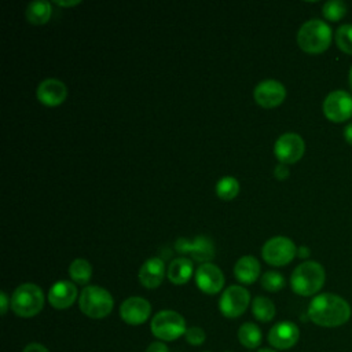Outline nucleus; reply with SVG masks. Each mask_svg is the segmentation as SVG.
<instances>
[{"mask_svg":"<svg viewBox=\"0 0 352 352\" xmlns=\"http://www.w3.org/2000/svg\"><path fill=\"white\" fill-rule=\"evenodd\" d=\"M226 352H230V351H226Z\"/></svg>","mask_w":352,"mask_h":352,"instance_id":"39","label":"nucleus"},{"mask_svg":"<svg viewBox=\"0 0 352 352\" xmlns=\"http://www.w3.org/2000/svg\"><path fill=\"white\" fill-rule=\"evenodd\" d=\"M260 282H261V287L265 289L267 292H278L285 286L283 275L276 271H267L261 276Z\"/></svg>","mask_w":352,"mask_h":352,"instance_id":"28","label":"nucleus"},{"mask_svg":"<svg viewBox=\"0 0 352 352\" xmlns=\"http://www.w3.org/2000/svg\"><path fill=\"white\" fill-rule=\"evenodd\" d=\"M165 276V264L160 257H151L144 261L139 270V280L147 289L158 287Z\"/></svg>","mask_w":352,"mask_h":352,"instance_id":"18","label":"nucleus"},{"mask_svg":"<svg viewBox=\"0 0 352 352\" xmlns=\"http://www.w3.org/2000/svg\"><path fill=\"white\" fill-rule=\"evenodd\" d=\"M22 352H50L44 345L38 344V342H30L28 344Z\"/></svg>","mask_w":352,"mask_h":352,"instance_id":"31","label":"nucleus"},{"mask_svg":"<svg viewBox=\"0 0 352 352\" xmlns=\"http://www.w3.org/2000/svg\"><path fill=\"white\" fill-rule=\"evenodd\" d=\"M8 309V297L4 292L0 293V311H1V315H6Z\"/></svg>","mask_w":352,"mask_h":352,"instance_id":"33","label":"nucleus"},{"mask_svg":"<svg viewBox=\"0 0 352 352\" xmlns=\"http://www.w3.org/2000/svg\"><path fill=\"white\" fill-rule=\"evenodd\" d=\"M323 113L331 122H344L352 117V96L342 89L330 92L323 102Z\"/></svg>","mask_w":352,"mask_h":352,"instance_id":"9","label":"nucleus"},{"mask_svg":"<svg viewBox=\"0 0 352 352\" xmlns=\"http://www.w3.org/2000/svg\"><path fill=\"white\" fill-rule=\"evenodd\" d=\"M184 337H186V341L188 344H191V345H201V344H204V341L206 338V334H205V331L201 327L191 326V327H188L186 330Z\"/></svg>","mask_w":352,"mask_h":352,"instance_id":"29","label":"nucleus"},{"mask_svg":"<svg viewBox=\"0 0 352 352\" xmlns=\"http://www.w3.org/2000/svg\"><path fill=\"white\" fill-rule=\"evenodd\" d=\"M250 302L249 292L239 285L228 286L219 301V309L226 318L241 316Z\"/></svg>","mask_w":352,"mask_h":352,"instance_id":"8","label":"nucleus"},{"mask_svg":"<svg viewBox=\"0 0 352 352\" xmlns=\"http://www.w3.org/2000/svg\"><path fill=\"white\" fill-rule=\"evenodd\" d=\"M261 338H263L261 330L254 323L246 322L238 330V340H239V342L243 346L249 348V349L257 348L261 344Z\"/></svg>","mask_w":352,"mask_h":352,"instance_id":"22","label":"nucleus"},{"mask_svg":"<svg viewBox=\"0 0 352 352\" xmlns=\"http://www.w3.org/2000/svg\"><path fill=\"white\" fill-rule=\"evenodd\" d=\"M324 279V268L318 261H304L294 268L290 276V285L296 294L308 297L322 289Z\"/></svg>","mask_w":352,"mask_h":352,"instance_id":"3","label":"nucleus"},{"mask_svg":"<svg viewBox=\"0 0 352 352\" xmlns=\"http://www.w3.org/2000/svg\"><path fill=\"white\" fill-rule=\"evenodd\" d=\"M51 3L47 0L30 1L26 7V18L33 25H44L51 18Z\"/></svg>","mask_w":352,"mask_h":352,"instance_id":"21","label":"nucleus"},{"mask_svg":"<svg viewBox=\"0 0 352 352\" xmlns=\"http://www.w3.org/2000/svg\"><path fill=\"white\" fill-rule=\"evenodd\" d=\"M349 85L352 88V66H351V70H349Z\"/></svg>","mask_w":352,"mask_h":352,"instance_id":"38","label":"nucleus"},{"mask_svg":"<svg viewBox=\"0 0 352 352\" xmlns=\"http://www.w3.org/2000/svg\"><path fill=\"white\" fill-rule=\"evenodd\" d=\"M77 298V287L70 280L55 282L48 292V301L56 309H66L74 304Z\"/></svg>","mask_w":352,"mask_h":352,"instance_id":"17","label":"nucleus"},{"mask_svg":"<svg viewBox=\"0 0 352 352\" xmlns=\"http://www.w3.org/2000/svg\"><path fill=\"white\" fill-rule=\"evenodd\" d=\"M300 338V330L293 322L285 320L274 324L268 333V342L276 349H289Z\"/></svg>","mask_w":352,"mask_h":352,"instance_id":"15","label":"nucleus"},{"mask_svg":"<svg viewBox=\"0 0 352 352\" xmlns=\"http://www.w3.org/2000/svg\"><path fill=\"white\" fill-rule=\"evenodd\" d=\"M257 352H276V351H274V349H268V348H264V349H260V351H257Z\"/></svg>","mask_w":352,"mask_h":352,"instance_id":"37","label":"nucleus"},{"mask_svg":"<svg viewBox=\"0 0 352 352\" xmlns=\"http://www.w3.org/2000/svg\"><path fill=\"white\" fill-rule=\"evenodd\" d=\"M78 305L84 315L92 319L107 316L114 305L111 294L100 286H85L78 297Z\"/></svg>","mask_w":352,"mask_h":352,"instance_id":"5","label":"nucleus"},{"mask_svg":"<svg viewBox=\"0 0 352 352\" xmlns=\"http://www.w3.org/2000/svg\"><path fill=\"white\" fill-rule=\"evenodd\" d=\"M322 14L327 21H331V22L341 21L346 14V4L341 0H330L323 4Z\"/></svg>","mask_w":352,"mask_h":352,"instance_id":"26","label":"nucleus"},{"mask_svg":"<svg viewBox=\"0 0 352 352\" xmlns=\"http://www.w3.org/2000/svg\"><path fill=\"white\" fill-rule=\"evenodd\" d=\"M297 256L298 257H308L309 256V249L305 246H301L297 249Z\"/></svg>","mask_w":352,"mask_h":352,"instance_id":"35","label":"nucleus"},{"mask_svg":"<svg viewBox=\"0 0 352 352\" xmlns=\"http://www.w3.org/2000/svg\"><path fill=\"white\" fill-rule=\"evenodd\" d=\"M344 138L345 140L352 146V124H348L344 129Z\"/></svg>","mask_w":352,"mask_h":352,"instance_id":"34","label":"nucleus"},{"mask_svg":"<svg viewBox=\"0 0 352 352\" xmlns=\"http://www.w3.org/2000/svg\"><path fill=\"white\" fill-rule=\"evenodd\" d=\"M192 275V263L187 257H176L170 261L166 276L175 285H184Z\"/></svg>","mask_w":352,"mask_h":352,"instance_id":"20","label":"nucleus"},{"mask_svg":"<svg viewBox=\"0 0 352 352\" xmlns=\"http://www.w3.org/2000/svg\"><path fill=\"white\" fill-rule=\"evenodd\" d=\"M195 283L201 292L206 294H216L224 286V275L217 265L204 263L195 271Z\"/></svg>","mask_w":352,"mask_h":352,"instance_id":"13","label":"nucleus"},{"mask_svg":"<svg viewBox=\"0 0 352 352\" xmlns=\"http://www.w3.org/2000/svg\"><path fill=\"white\" fill-rule=\"evenodd\" d=\"M69 275L73 282L78 285H87L92 275V267L87 260L76 258L69 265Z\"/></svg>","mask_w":352,"mask_h":352,"instance_id":"24","label":"nucleus"},{"mask_svg":"<svg viewBox=\"0 0 352 352\" xmlns=\"http://www.w3.org/2000/svg\"><path fill=\"white\" fill-rule=\"evenodd\" d=\"M305 151V143L302 138L294 132H286L278 138L274 146L275 157L280 164L289 165L297 162Z\"/></svg>","mask_w":352,"mask_h":352,"instance_id":"10","label":"nucleus"},{"mask_svg":"<svg viewBox=\"0 0 352 352\" xmlns=\"http://www.w3.org/2000/svg\"><path fill=\"white\" fill-rule=\"evenodd\" d=\"M151 314L150 302L143 297H129L120 307L121 319L132 326H138L144 323Z\"/></svg>","mask_w":352,"mask_h":352,"instance_id":"14","label":"nucleus"},{"mask_svg":"<svg viewBox=\"0 0 352 352\" xmlns=\"http://www.w3.org/2000/svg\"><path fill=\"white\" fill-rule=\"evenodd\" d=\"M56 4L59 6H63V7H70V6H76V4H80L78 0H73V1H55Z\"/></svg>","mask_w":352,"mask_h":352,"instance_id":"36","label":"nucleus"},{"mask_svg":"<svg viewBox=\"0 0 352 352\" xmlns=\"http://www.w3.org/2000/svg\"><path fill=\"white\" fill-rule=\"evenodd\" d=\"M308 318L320 327H338L349 320L351 305L337 294L322 293L311 300Z\"/></svg>","mask_w":352,"mask_h":352,"instance_id":"1","label":"nucleus"},{"mask_svg":"<svg viewBox=\"0 0 352 352\" xmlns=\"http://www.w3.org/2000/svg\"><path fill=\"white\" fill-rule=\"evenodd\" d=\"M37 99L45 106H58L67 96L66 85L58 78H45L37 87Z\"/></svg>","mask_w":352,"mask_h":352,"instance_id":"16","label":"nucleus"},{"mask_svg":"<svg viewBox=\"0 0 352 352\" xmlns=\"http://www.w3.org/2000/svg\"><path fill=\"white\" fill-rule=\"evenodd\" d=\"M252 312L257 320L270 322L274 319L276 309H275L274 302L270 298H267L264 296H257L253 298Z\"/></svg>","mask_w":352,"mask_h":352,"instance_id":"23","label":"nucleus"},{"mask_svg":"<svg viewBox=\"0 0 352 352\" xmlns=\"http://www.w3.org/2000/svg\"><path fill=\"white\" fill-rule=\"evenodd\" d=\"M150 329L151 333L162 341L177 340L180 336L186 334L187 330L184 318L179 312L170 309L157 312L151 319Z\"/></svg>","mask_w":352,"mask_h":352,"instance_id":"6","label":"nucleus"},{"mask_svg":"<svg viewBox=\"0 0 352 352\" xmlns=\"http://www.w3.org/2000/svg\"><path fill=\"white\" fill-rule=\"evenodd\" d=\"M336 44L342 52L352 55V25L345 23L337 29Z\"/></svg>","mask_w":352,"mask_h":352,"instance_id":"27","label":"nucleus"},{"mask_svg":"<svg viewBox=\"0 0 352 352\" xmlns=\"http://www.w3.org/2000/svg\"><path fill=\"white\" fill-rule=\"evenodd\" d=\"M234 275L241 283H253L260 275L258 260L253 256H242L234 265Z\"/></svg>","mask_w":352,"mask_h":352,"instance_id":"19","label":"nucleus"},{"mask_svg":"<svg viewBox=\"0 0 352 352\" xmlns=\"http://www.w3.org/2000/svg\"><path fill=\"white\" fill-rule=\"evenodd\" d=\"M254 100L264 109L279 106L286 98V88L276 80H264L258 82L253 91Z\"/></svg>","mask_w":352,"mask_h":352,"instance_id":"11","label":"nucleus"},{"mask_svg":"<svg viewBox=\"0 0 352 352\" xmlns=\"http://www.w3.org/2000/svg\"><path fill=\"white\" fill-rule=\"evenodd\" d=\"M239 192V182L232 176H224L216 183V194L224 201L234 199Z\"/></svg>","mask_w":352,"mask_h":352,"instance_id":"25","label":"nucleus"},{"mask_svg":"<svg viewBox=\"0 0 352 352\" xmlns=\"http://www.w3.org/2000/svg\"><path fill=\"white\" fill-rule=\"evenodd\" d=\"M274 176H275L276 179H279V180L287 179V176H289V168H287V165H285V164L276 165V168L274 169Z\"/></svg>","mask_w":352,"mask_h":352,"instance_id":"30","label":"nucleus"},{"mask_svg":"<svg viewBox=\"0 0 352 352\" xmlns=\"http://www.w3.org/2000/svg\"><path fill=\"white\" fill-rule=\"evenodd\" d=\"M146 352H169V349H168V346L164 342H158L157 341V342H151L147 346Z\"/></svg>","mask_w":352,"mask_h":352,"instance_id":"32","label":"nucleus"},{"mask_svg":"<svg viewBox=\"0 0 352 352\" xmlns=\"http://www.w3.org/2000/svg\"><path fill=\"white\" fill-rule=\"evenodd\" d=\"M10 305L15 315L22 318H32L43 309L44 293L34 283H23L14 290Z\"/></svg>","mask_w":352,"mask_h":352,"instance_id":"4","label":"nucleus"},{"mask_svg":"<svg viewBox=\"0 0 352 352\" xmlns=\"http://www.w3.org/2000/svg\"><path fill=\"white\" fill-rule=\"evenodd\" d=\"M297 254V248L290 238L274 236L268 239L261 248L263 258L274 267L289 264Z\"/></svg>","mask_w":352,"mask_h":352,"instance_id":"7","label":"nucleus"},{"mask_svg":"<svg viewBox=\"0 0 352 352\" xmlns=\"http://www.w3.org/2000/svg\"><path fill=\"white\" fill-rule=\"evenodd\" d=\"M176 250L180 253H190V256L197 260L204 263H210V260L214 257V246L213 242L204 236H195L192 241H188L186 238H179L175 243Z\"/></svg>","mask_w":352,"mask_h":352,"instance_id":"12","label":"nucleus"},{"mask_svg":"<svg viewBox=\"0 0 352 352\" xmlns=\"http://www.w3.org/2000/svg\"><path fill=\"white\" fill-rule=\"evenodd\" d=\"M331 29L320 19H309L297 32V44L307 54H322L331 44Z\"/></svg>","mask_w":352,"mask_h":352,"instance_id":"2","label":"nucleus"}]
</instances>
